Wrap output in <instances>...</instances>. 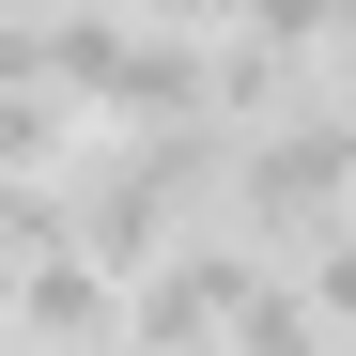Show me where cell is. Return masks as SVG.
Masks as SVG:
<instances>
[{
  "label": "cell",
  "instance_id": "cell-3",
  "mask_svg": "<svg viewBox=\"0 0 356 356\" xmlns=\"http://www.w3.org/2000/svg\"><path fill=\"white\" fill-rule=\"evenodd\" d=\"M0 16H63V0H0Z\"/></svg>",
  "mask_w": 356,
  "mask_h": 356
},
{
  "label": "cell",
  "instance_id": "cell-4",
  "mask_svg": "<svg viewBox=\"0 0 356 356\" xmlns=\"http://www.w3.org/2000/svg\"><path fill=\"white\" fill-rule=\"evenodd\" d=\"M0 356H31V341H16V325H0Z\"/></svg>",
  "mask_w": 356,
  "mask_h": 356
},
{
  "label": "cell",
  "instance_id": "cell-2",
  "mask_svg": "<svg viewBox=\"0 0 356 356\" xmlns=\"http://www.w3.org/2000/svg\"><path fill=\"white\" fill-rule=\"evenodd\" d=\"M0 93H47V16H0Z\"/></svg>",
  "mask_w": 356,
  "mask_h": 356
},
{
  "label": "cell",
  "instance_id": "cell-1",
  "mask_svg": "<svg viewBox=\"0 0 356 356\" xmlns=\"http://www.w3.org/2000/svg\"><path fill=\"white\" fill-rule=\"evenodd\" d=\"M16 341H31V356H108V341H140V294H124V264L47 248V264L16 279Z\"/></svg>",
  "mask_w": 356,
  "mask_h": 356
}]
</instances>
